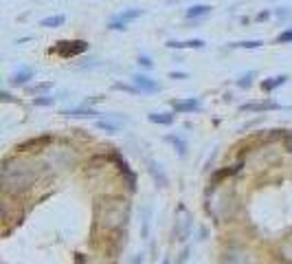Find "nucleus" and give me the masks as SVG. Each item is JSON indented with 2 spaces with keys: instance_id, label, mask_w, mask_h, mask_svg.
Wrapping results in <instances>:
<instances>
[{
  "instance_id": "1",
  "label": "nucleus",
  "mask_w": 292,
  "mask_h": 264,
  "mask_svg": "<svg viewBox=\"0 0 292 264\" xmlns=\"http://www.w3.org/2000/svg\"><path fill=\"white\" fill-rule=\"evenodd\" d=\"M143 13H145V11H143V9H138V7L123 9V11L117 13V16L112 18L110 22H108V29H110V31H123V29H128L130 22H134L136 18H141Z\"/></svg>"
},
{
  "instance_id": "2",
  "label": "nucleus",
  "mask_w": 292,
  "mask_h": 264,
  "mask_svg": "<svg viewBox=\"0 0 292 264\" xmlns=\"http://www.w3.org/2000/svg\"><path fill=\"white\" fill-rule=\"evenodd\" d=\"M86 48H88V42L84 40H62L55 44V48H51V53H58L59 57H75L84 53Z\"/></svg>"
},
{
  "instance_id": "3",
  "label": "nucleus",
  "mask_w": 292,
  "mask_h": 264,
  "mask_svg": "<svg viewBox=\"0 0 292 264\" xmlns=\"http://www.w3.org/2000/svg\"><path fill=\"white\" fill-rule=\"evenodd\" d=\"M51 141H53V136L51 134H42V136H38V139L22 141L20 145H16V150H18V152H40V150H44Z\"/></svg>"
},
{
  "instance_id": "4",
  "label": "nucleus",
  "mask_w": 292,
  "mask_h": 264,
  "mask_svg": "<svg viewBox=\"0 0 292 264\" xmlns=\"http://www.w3.org/2000/svg\"><path fill=\"white\" fill-rule=\"evenodd\" d=\"M172 108L176 114H187V112H200L202 110V104L195 97H189V99H174Z\"/></svg>"
},
{
  "instance_id": "5",
  "label": "nucleus",
  "mask_w": 292,
  "mask_h": 264,
  "mask_svg": "<svg viewBox=\"0 0 292 264\" xmlns=\"http://www.w3.org/2000/svg\"><path fill=\"white\" fill-rule=\"evenodd\" d=\"M132 84L141 92H158L160 90V84L156 82V79H152L150 75H143V73H134L132 75Z\"/></svg>"
},
{
  "instance_id": "6",
  "label": "nucleus",
  "mask_w": 292,
  "mask_h": 264,
  "mask_svg": "<svg viewBox=\"0 0 292 264\" xmlns=\"http://www.w3.org/2000/svg\"><path fill=\"white\" fill-rule=\"evenodd\" d=\"M64 117H75V119H95V121H97V119H101L103 114L101 112H97V110H93L90 108L88 104L86 106H79V108H71V110H64Z\"/></svg>"
},
{
  "instance_id": "7",
  "label": "nucleus",
  "mask_w": 292,
  "mask_h": 264,
  "mask_svg": "<svg viewBox=\"0 0 292 264\" xmlns=\"http://www.w3.org/2000/svg\"><path fill=\"white\" fill-rule=\"evenodd\" d=\"M174 233H176V240L185 242L191 233V214L185 209V218H176V224H174Z\"/></svg>"
},
{
  "instance_id": "8",
  "label": "nucleus",
  "mask_w": 292,
  "mask_h": 264,
  "mask_svg": "<svg viewBox=\"0 0 292 264\" xmlns=\"http://www.w3.org/2000/svg\"><path fill=\"white\" fill-rule=\"evenodd\" d=\"M33 77H36V70L31 66H22V68H18L9 77V86H27Z\"/></svg>"
},
{
  "instance_id": "9",
  "label": "nucleus",
  "mask_w": 292,
  "mask_h": 264,
  "mask_svg": "<svg viewBox=\"0 0 292 264\" xmlns=\"http://www.w3.org/2000/svg\"><path fill=\"white\" fill-rule=\"evenodd\" d=\"M147 170H150L152 178H154V183L158 185V187L165 189L169 185V178H167V174L163 172V165H160V163H156L154 158H150V161H147Z\"/></svg>"
},
{
  "instance_id": "10",
  "label": "nucleus",
  "mask_w": 292,
  "mask_h": 264,
  "mask_svg": "<svg viewBox=\"0 0 292 264\" xmlns=\"http://www.w3.org/2000/svg\"><path fill=\"white\" fill-rule=\"evenodd\" d=\"M281 106L277 104V101H248V104H242L239 106V110L242 112H266V110H279Z\"/></svg>"
},
{
  "instance_id": "11",
  "label": "nucleus",
  "mask_w": 292,
  "mask_h": 264,
  "mask_svg": "<svg viewBox=\"0 0 292 264\" xmlns=\"http://www.w3.org/2000/svg\"><path fill=\"white\" fill-rule=\"evenodd\" d=\"M165 141L174 145V150H176V154H178L180 158L187 156V150H189V145H187V141L182 139V136H178V134H167V136H165Z\"/></svg>"
},
{
  "instance_id": "12",
  "label": "nucleus",
  "mask_w": 292,
  "mask_h": 264,
  "mask_svg": "<svg viewBox=\"0 0 292 264\" xmlns=\"http://www.w3.org/2000/svg\"><path fill=\"white\" fill-rule=\"evenodd\" d=\"M147 119L152 123H158V126H172L176 121V112H150Z\"/></svg>"
},
{
  "instance_id": "13",
  "label": "nucleus",
  "mask_w": 292,
  "mask_h": 264,
  "mask_svg": "<svg viewBox=\"0 0 292 264\" xmlns=\"http://www.w3.org/2000/svg\"><path fill=\"white\" fill-rule=\"evenodd\" d=\"M211 11H213L211 4H194V7L187 9V18H189V20H198V18L209 16Z\"/></svg>"
},
{
  "instance_id": "14",
  "label": "nucleus",
  "mask_w": 292,
  "mask_h": 264,
  "mask_svg": "<svg viewBox=\"0 0 292 264\" xmlns=\"http://www.w3.org/2000/svg\"><path fill=\"white\" fill-rule=\"evenodd\" d=\"M169 48H204L207 44H204V40H187V42H178V40H169L167 42Z\"/></svg>"
},
{
  "instance_id": "15",
  "label": "nucleus",
  "mask_w": 292,
  "mask_h": 264,
  "mask_svg": "<svg viewBox=\"0 0 292 264\" xmlns=\"http://www.w3.org/2000/svg\"><path fill=\"white\" fill-rule=\"evenodd\" d=\"M286 82H288V75H274V77L264 79V82H261V90H264V92H273L274 88L283 86Z\"/></svg>"
},
{
  "instance_id": "16",
  "label": "nucleus",
  "mask_w": 292,
  "mask_h": 264,
  "mask_svg": "<svg viewBox=\"0 0 292 264\" xmlns=\"http://www.w3.org/2000/svg\"><path fill=\"white\" fill-rule=\"evenodd\" d=\"M64 22H66V16H49L44 18V20H40V26H44V29H58V26H62Z\"/></svg>"
},
{
  "instance_id": "17",
  "label": "nucleus",
  "mask_w": 292,
  "mask_h": 264,
  "mask_svg": "<svg viewBox=\"0 0 292 264\" xmlns=\"http://www.w3.org/2000/svg\"><path fill=\"white\" fill-rule=\"evenodd\" d=\"M239 170V165H235V167H224V170H217L215 172V174H213L211 176V185H213V187H215V185L217 183H220V180L222 178H226V176H231V174H235V172H237Z\"/></svg>"
},
{
  "instance_id": "18",
  "label": "nucleus",
  "mask_w": 292,
  "mask_h": 264,
  "mask_svg": "<svg viewBox=\"0 0 292 264\" xmlns=\"http://www.w3.org/2000/svg\"><path fill=\"white\" fill-rule=\"evenodd\" d=\"M49 90H53V82H42V84H36V86H29V92L36 97L46 95Z\"/></svg>"
},
{
  "instance_id": "19",
  "label": "nucleus",
  "mask_w": 292,
  "mask_h": 264,
  "mask_svg": "<svg viewBox=\"0 0 292 264\" xmlns=\"http://www.w3.org/2000/svg\"><path fill=\"white\" fill-rule=\"evenodd\" d=\"M112 88H115V90H123V92H132V95H143V92L138 90V88L134 86V84H123V82H115V84H112Z\"/></svg>"
},
{
  "instance_id": "20",
  "label": "nucleus",
  "mask_w": 292,
  "mask_h": 264,
  "mask_svg": "<svg viewBox=\"0 0 292 264\" xmlns=\"http://www.w3.org/2000/svg\"><path fill=\"white\" fill-rule=\"evenodd\" d=\"M95 126H97L99 130H103V132H110V134H115V132H119V126H115V123L106 121V119H97V123H95Z\"/></svg>"
},
{
  "instance_id": "21",
  "label": "nucleus",
  "mask_w": 292,
  "mask_h": 264,
  "mask_svg": "<svg viewBox=\"0 0 292 264\" xmlns=\"http://www.w3.org/2000/svg\"><path fill=\"white\" fill-rule=\"evenodd\" d=\"M261 40H244V42H233L231 46H235V48H259L261 46Z\"/></svg>"
},
{
  "instance_id": "22",
  "label": "nucleus",
  "mask_w": 292,
  "mask_h": 264,
  "mask_svg": "<svg viewBox=\"0 0 292 264\" xmlns=\"http://www.w3.org/2000/svg\"><path fill=\"white\" fill-rule=\"evenodd\" d=\"M255 70H251V73H246V75H242V77L237 79V86L239 88H251V84H253V79H255Z\"/></svg>"
},
{
  "instance_id": "23",
  "label": "nucleus",
  "mask_w": 292,
  "mask_h": 264,
  "mask_svg": "<svg viewBox=\"0 0 292 264\" xmlns=\"http://www.w3.org/2000/svg\"><path fill=\"white\" fill-rule=\"evenodd\" d=\"M33 104H36V106H53L55 104V97H51V95L33 97Z\"/></svg>"
},
{
  "instance_id": "24",
  "label": "nucleus",
  "mask_w": 292,
  "mask_h": 264,
  "mask_svg": "<svg viewBox=\"0 0 292 264\" xmlns=\"http://www.w3.org/2000/svg\"><path fill=\"white\" fill-rule=\"evenodd\" d=\"M150 216H152V209L145 207V218H143V231H141L143 238H147V233H150Z\"/></svg>"
},
{
  "instance_id": "25",
  "label": "nucleus",
  "mask_w": 292,
  "mask_h": 264,
  "mask_svg": "<svg viewBox=\"0 0 292 264\" xmlns=\"http://www.w3.org/2000/svg\"><path fill=\"white\" fill-rule=\"evenodd\" d=\"M290 42H292V29L281 31V33H279V38H277V44H290Z\"/></svg>"
},
{
  "instance_id": "26",
  "label": "nucleus",
  "mask_w": 292,
  "mask_h": 264,
  "mask_svg": "<svg viewBox=\"0 0 292 264\" xmlns=\"http://www.w3.org/2000/svg\"><path fill=\"white\" fill-rule=\"evenodd\" d=\"M138 66H143V68H147V70H152L154 68V62H152V57L150 55H138Z\"/></svg>"
},
{
  "instance_id": "27",
  "label": "nucleus",
  "mask_w": 292,
  "mask_h": 264,
  "mask_svg": "<svg viewBox=\"0 0 292 264\" xmlns=\"http://www.w3.org/2000/svg\"><path fill=\"white\" fill-rule=\"evenodd\" d=\"M189 246H185V249L178 253V258H176V264H187V260H189Z\"/></svg>"
},
{
  "instance_id": "28",
  "label": "nucleus",
  "mask_w": 292,
  "mask_h": 264,
  "mask_svg": "<svg viewBox=\"0 0 292 264\" xmlns=\"http://www.w3.org/2000/svg\"><path fill=\"white\" fill-rule=\"evenodd\" d=\"M274 16H277L279 20H290V18H292V11L283 7V9H277V11H274Z\"/></svg>"
},
{
  "instance_id": "29",
  "label": "nucleus",
  "mask_w": 292,
  "mask_h": 264,
  "mask_svg": "<svg viewBox=\"0 0 292 264\" xmlns=\"http://www.w3.org/2000/svg\"><path fill=\"white\" fill-rule=\"evenodd\" d=\"M187 77H189V75L180 73V70H172V73H169V79H187Z\"/></svg>"
},
{
  "instance_id": "30",
  "label": "nucleus",
  "mask_w": 292,
  "mask_h": 264,
  "mask_svg": "<svg viewBox=\"0 0 292 264\" xmlns=\"http://www.w3.org/2000/svg\"><path fill=\"white\" fill-rule=\"evenodd\" d=\"M270 16H273L270 11H259V13H257V20H268Z\"/></svg>"
},
{
  "instance_id": "31",
  "label": "nucleus",
  "mask_w": 292,
  "mask_h": 264,
  "mask_svg": "<svg viewBox=\"0 0 292 264\" xmlns=\"http://www.w3.org/2000/svg\"><path fill=\"white\" fill-rule=\"evenodd\" d=\"M132 264H143V253H138V255H136V258H134V260H132Z\"/></svg>"
},
{
  "instance_id": "32",
  "label": "nucleus",
  "mask_w": 292,
  "mask_h": 264,
  "mask_svg": "<svg viewBox=\"0 0 292 264\" xmlns=\"http://www.w3.org/2000/svg\"><path fill=\"white\" fill-rule=\"evenodd\" d=\"M160 264H172V260H169V258H163V262H160Z\"/></svg>"
}]
</instances>
